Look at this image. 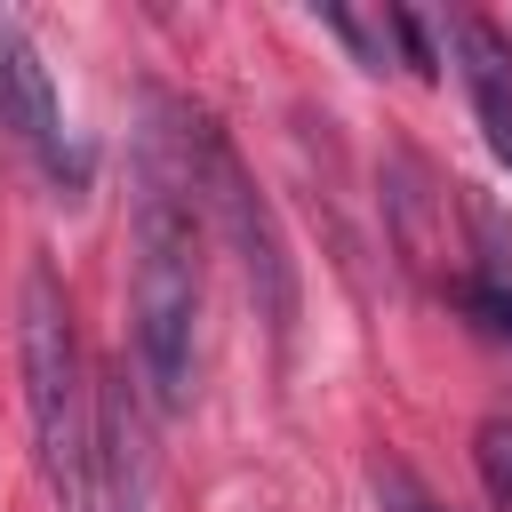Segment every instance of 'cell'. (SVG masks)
<instances>
[{"instance_id": "obj_1", "label": "cell", "mask_w": 512, "mask_h": 512, "mask_svg": "<svg viewBox=\"0 0 512 512\" xmlns=\"http://www.w3.org/2000/svg\"><path fill=\"white\" fill-rule=\"evenodd\" d=\"M152 128L136 144V216H128V344L136 376L160 408L192 400L200 368V200H192V160H184V104L144 96Z\"/></svg>"}, {"instance_id": "obj_2", "label": "cell", "mask_w": 512, "mask_h": 512, "mask_svg": "<svg viewBox=\"0 0 512 512\" xmlns=\"http://www.w3.org/2000/svg\"><path fill=\"white\" fill-rule=\"evenodd\" d=\"M16 368H24L32 456H40V480H48L56 512H104V488H96V384H88V360H80L64 280L40 256L16 280Z\"/></svg>"}, {"instance_id": "obj_3", "label": "cell", "mask_w": 512, "mask_h": 512, "mask_svg": "<svg viewBox=\"0 0 512 512\" xmlns=\"http://www.w3.org/2000/svg\"><path fill=\"white\" fill-rule=\"evenodd\" d=\"M184 160H192V200H200V216L232 240V256H240V272H248V288H256V312L272 320V336H288V320H296V264H288V240H280L272 208L256 200L240 152L224 144V128H216L208 112H192V104H184Z\"/></svg>"}, {"instance_id": "obj_4", "label": "cell", "mask_w": 512, "mask_h": 512, "mask_svg": "<svg viewBox=\"0 0 512 512\" xmlns=\"http://www.w3.org/2000/svg\"><path fill=\"white\" fill-rule=\"evenodd\" d=\"M0 136H16L56 184H64V168L80 176V160H72V144H64V112H56V80H48V64H40V48H32V32L0 8Z\"/></svg>"}, {"instance_id": "obj_5", "label": "cell", "mask_w": 512, "mask_h": 512, "mask_svg": "<svg viewBox=\"0 0 512 512\" xmlns=\"http://www.w3.org/2000/svg\"><path fill=\"white\" fill-rule=\"evenodd\" d=\"M440 32H448V56H456V72L472 88V112H480L488 152L512 168V40L488 16H440Z\"/></svg>"}, {"instance_id": "obj_6", "label": "cell", "mask_w": 512, "mask_h": 512, "mask_svg": "<svg viewBox=\"0 0 512 512\" xmlns=\"http://www.w3.org/2000/svg\"><path fill=\"white\" fill-rule=\"evenodd\" d=\"M320 32L344 40L360 56V72H384V64H408L400 56V8H376V16H352V8H320Z\"/></svg>"}, {"instance_id": "obj_7", "label": "cell", "mask_w": 512, "mask_h": 512, "mask_svg": "<svg viewBox=\"0 0 512 512\" xmlns=\"http://www.w3.org/2000/svg\"><path fill=\"white\" fill-rule=\"evenodd\" d=\"M472 456H480V480H488L496 512H512V416H488L472 432Z\"/></svg>"}, {"instance_id": "obj_8", "label": "cell", "mask_w": 512, "mask_h": 512, "mask_svg": "<svg viewBox=\"0 0 512 512\" xmlns=\"http://www.w3.org/2000/svg\"><path fill=\"white\" fill-rule=\"evenodd\" d=\"M376 488H384V504H392V512H448V504H432L400 464H384V472H376Z\"/></svg>"}]
</instances>
